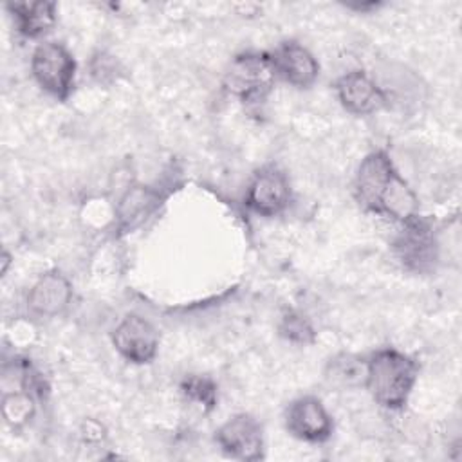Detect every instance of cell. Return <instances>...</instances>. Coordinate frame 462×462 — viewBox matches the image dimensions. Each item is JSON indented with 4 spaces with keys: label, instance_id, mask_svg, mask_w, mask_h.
<instances>
[{
    "label": "cell",
    "instance_id": "obj_1",
    "mask_svg": "<svg viewBox=\"0 0 462 462\" xmlns=\"http://www.w3.org/2000/svg\"><path fill=\"white\" fill-rule=\"evenodd\" d=\"M352 195L365 213L390 218L397 224L419 215V199L395 168L386 150L368 152L354 175Z\"/></svg>",
    "mask_w": 462,
    "mask_h": 462
},
{
    "label": "cell",
    "instance_id": "obj_2",
    "mask_svg": "<svg viewBox=\"0 0 462 462\" xmlns=\"http://www.w3.org/2000/svg\"><path fill=\"white\" fill-rule=\"evenodd\" d=\"M419 377V363L393 348L383 346L366 356L365 386L372 399L392 411L402 410Z\"/></svg>",
    "mask_w": 462,
    "mask_h": 462
},
{
    "label": "cell",
    "instance_id": "obj_3",
    "mask_svg": "<svg viewBox=\"0 0 462 462\" xmlns=\"http://www.w3.org/2000/svg\"><path fill=\"white\" fill-rule=\"evenodd\" d=\"M276 79L269 52L244 51L229 61L222 87L229 96L244 103H258L267 97Z\"/></svg>",
    "mask_w": 462,
    "mask_h": 462
},
{
    "label": "cell",
    "instance_id": "obj_4",
    "mask_svg": "<svg viewBox=\"0 0 462 462\" xmlns=\"http://www.w3.org/2000/svg\"><path fill=\"white\" fill-rule=\"evenodd\" d=\"M392 251L410 273L428 274L435 271L439 262V242L433 222L420 213L401 222L392 240Z\"/></svg>",
    "mask_w": 462,
    "mask_h": 462
},
{
    "label": "cell",
    "instance_id": "obj_5",
    "mask_svg": "<svg viewBox=\"0 0 462 462\" xmlns=\"http://www.w3.org/2000/svg\"><path fill=\"white\" fill-rule=\"evenodd\" d=\"M76 60L60 42H42L31 54V74L38 87L56 101H67L74 90Z\"/></svg>",
    "mask_w": 462,
    "mask_h": 462
},
{
    "label": "cell",
    "instance_id": "obj_6",
    "mask_svg": "<svg viewBox=\"0 0 462 462\" xmlns=\"http://www.w3.org/2000/svg\"><path fill=\"white\" fill-rule=\"evenodd\" d=\"M291 200L292 189L289 177L274 164H265L254 170L244 193V206L263 218L282 215L289 208Z\"/></svg>",
    "mask_w": 462,
    "mask_h": 462
},
{
    "label": "cell",
    "instance_id": "obj_7",
    "mask_svg": "<svg viewBox=\"0 0 462 462\" xmlns=\"http://www.w3.org/2000/svg\"><path fill=\"white\" fill-rule=\"evenodd\" d=\"M220 451L231 458L256 462L265 457V435L262 422L251 413H235L215 431Z\"/></svg>",
    "mask_w": 462,
    "mask_h": 462
},
{
    "label": "cell",
    "instance_id": "obj_8",
    "mask_svg": "<svg viewBox=\"0 0 462 462\" xmlns=\"http://www.w3.org/2000/svg\"><path fill=\"white\" fill-rule=\"evenodd\" d=\"M287 433L301 442L323 444L334 433V420L323 401L316 395H300L283 410Z\"/></svg>",
    "mask_w": 462,
    "mask_h": 462
},
{
    "label": "cell",
    "instance_id": "obj_9",
    "mask_svg": "<svg viewBox=\"0 0 462 462\" xmlns=\"http://www.w3.org/2000/svg\"><path fill=\"white\" fill-rule=\"evenodd\" d=\"M116 352L132 365H148L159 352V330L139 314H126L110 334Z\"/></svg>",
    "mask_w": 462,
    "mask_h": 462
},
{
    "label": "cell",
    "instance_id": "obj_10",
    "mask_svg": "<svg viewBox=\"0 0 462 462\" xmlns=\"http://www.w3.org/2000/svg\"><path fill=\"white\" fill-rule=\"evenodd\" d=\"M339 105L352 116H370L388 106V92L365 70L356 69L341 74L334 83Z\"/></svg>",
    "mask_w": 462,
    "mask_h": 462
},
{
    "label": "cell",
    "instance_id": "obj_11",
    "mask_svg": "<svg viewBox=\"0 0 462 462\" xmlns=\"http://www.w3.org/2000/svg\"><path fill=\"white\" fill-rule=\"evenodd\" d=\"M278 79L294 88H310L319 76V63L314 54L296 40H285L269 52Z\"/></svg>",
    "mask_w": 462,
    "mask_h": 462
},
{
    "label": "cell",
    "instance_id": "obj_12",
    "mask_svg": "<svg viewBox=\"0 0 462 462\" xmlns=\"http://www.w3.org/2000/svg\"><path fill=\"white\" fill-rule=\"evenodd\" d=\"M164 202V193L153 186L132 184L116 204V231L128 235L153 217Z\"/></svg>",
    "mask_w": 462,
    "mask_h": 462
},
{
    "label": "cell",
    "instance_id": "obj_13",
    "mask_svg": "<svg viewBox=\"0 0 462 462\" xmlns=\"http://www.w3.org/2000/svg\"><path fill=\"white\" fill-rule=\"evenodd\" d=\"M72 301V285L61 271H47L38 276L27 294V309L38 318H56Z\"/></svg>",
    "mask_w": 462,
    "mask_h": 462
},
{
    "label": "cell",
    "instance_id": "obj_14",
    "mask_svg": "<svg viewBox=\"0 0 462 462\" xmlns=\"http://www.w3.org/2000/svg\"><path fill=\"white\" fill-rule=\"evenodd\" d=\"M14 29L27 40L45 36L56 25V4L47 0L38 2H9L5 4Z\"/></svg>",
    "mask_w": 462,
    "mask_h": 462
},
{
    "label": "cell",
    "instance_id": "obj_15",
    "mask_svg": "<svg viewBox=\"0 0 462 462\" xmlns=\"http://www.w3.org/2000/svg\"><path fill=\"white\" fill-rule=\"evenodd\" d=\"M325 381L339 390L365 386L366 377V356L354 352L334 354L323 370Z\"/></svg>",
    "mask_w": 462,
    "mask_h": 462
},
{
    "label": "cell",
    "instance_id": "obj_16",
    "mask_svg": "<svg viewBox=\"0 0 462 462\" xmlns=\"http://www.w3.org/2000/svg\"><path fill=\"white\" fill-rule=\"evenodd\" d=\"M276 332L282 339L292 343V345H312L316 341V330L307 316H303L300 310L285 309L280 314V319L276 323Z\"/></svg>",
    "mask_w": 462,
    "mask_h": 462
},
{
    "label": "cell",
    "instance_id": "obj_17",
    "mask_svg": "<svg viewBox=\"0 0 462 462\" xmlns=\"http://www.w3.org/2000/svg\"><path fill=\"white\" fill-rule=\"evenodd\" d=\"M179 390L188 401L200 406V410L206 413H209L217 406V401H218L217 383L208 375L189 374L180 381Z\"/></svg>",
    "mask_w": 462,
    "mask_h": 462
},
{
    "label": "cell",
    "instance_id": "obj_18",
    "mask_svg": "<svg viewBox=\"0 0 462 462\" xmlns=\"http://www.w3.org/2000/svg\"><path fill=\"white\" fill-rule=\"evenodd\" d=\"M34 395L29 393L27 390H16V392H9L4 393L2 397V415L4 420L11 426V428H22L25 426L32 415H34Z\"/></svg>",
    "mask_w": 462,
    "mask_h": 462
},
{
    "label": "cell",
    "instance_id": "obj_19",
    "mask_svg": "<svg viewBox=\"0 0 462 462\" xmlns=\"http://www.w3.org/2000/svg\"><path fill=\"white\" fill-rule=\"evenodd\" d=\"M123 74V67L119 60L108 52H97L90 60V76L99 85H110L119 79Z\"/></svg>",
    "mask_w": 462,
    "mask_h": 462
},
{
    "label": "cell",
    "instance_id": "obj_20",
    "mask_svg": "<svg viewBox=\"0 0 462 462\" xmlns=\"http://www.w3.org/2000/svg\"><path fill=\"white\" fill-rule=\"evenodd\" d=\"M348 9H354V11H359V13H365V11H370V9H377L381 7L379 2H365V4H346Z\"/></svg>",
    "mask_w": 462,
    "mask_h": 462
},
{
    "label": "cell",
    "instance_id": "obj_21",
    "mask_svg": "<svg viewBox=\"0 0 462 462\" xmlns=\"http://www.w3.org/2000/svg\"><path fill=\"white\" fill-rule=\"evenodd\" d=\"M9 263H11V254H9L7 251H4V253H2V274L7 273Z\"/></svg>",
    "mask_w": 462,
    "mask_h": 462
}]
</instances>
